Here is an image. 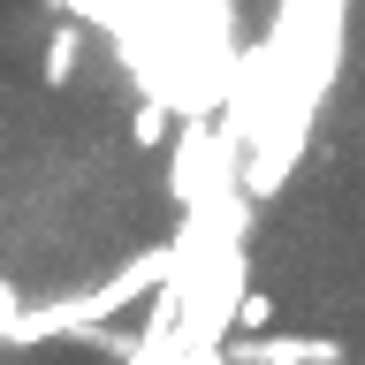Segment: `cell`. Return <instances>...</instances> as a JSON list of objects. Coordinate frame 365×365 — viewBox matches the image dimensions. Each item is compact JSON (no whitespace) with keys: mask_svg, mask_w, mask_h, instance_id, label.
<instances>
[{"mask_svg":"<svg viewBox=\"0 0 365 365\" xmlns=\"http://www.w3.org/2000/svg\"><path fill=\"white\" fill-rule=\"evenodd\" d=\"M244 365H335V342H304V335H274V342H244Z\"/></svg>","mask_w":365,"mask_h":365,"instance_id":"6da1fadb","label":"cell"},{"mask_svg":"<svg viewBox=\"0 0 365 365\" xmlns=\"http://www.w3.org/2000/svg\"><path fill=\"white\" fill-rule=\"evenodd\" d=\"M76 61H84V38H76V31H68V23H61V31L46 38V61H38V76H46V84H53V91H61L68 76H76Z\"/></svg>","mask_w":365,"mask_h":365,"instance_id":"7a4b0ae2","label":"cell"},{"mask_svg":"<svg viewBox=\"0 0 365 365\" xmlns=\"http://www.w3.org/2000/svg\"><path fill=\"white\" fill-rule=\"evenodd\" d=\"M228 327H236V335H267V327H274V297H267V289L236 297V312H228Z\"/></svg>","mask_w":365,"mask_h":365,"instance_id":"3957f363","label":"cell"}]
</instances>
